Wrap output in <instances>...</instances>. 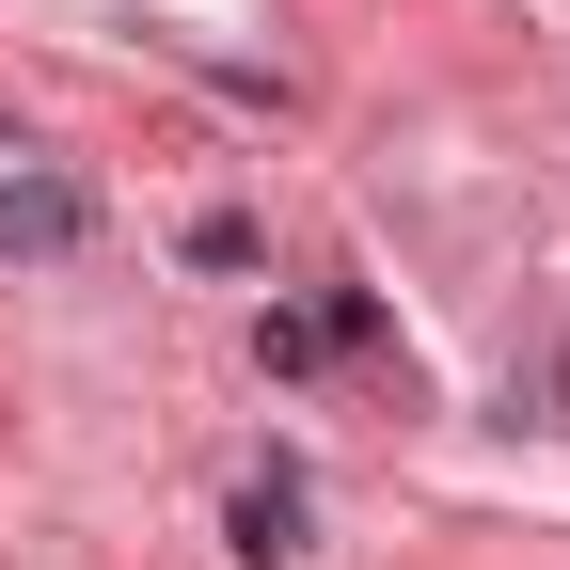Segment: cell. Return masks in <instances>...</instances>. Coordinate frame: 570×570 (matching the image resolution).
Listing matches in <instances>:
<instances>
[{
	"mask_svg": "<svg viewBox=\"0 0 570 570\" xmlns=\"http://www.w3.org/2000/svg\"><path fill=\"white\" fill-rule=\"evenodd\" d=\"M80 223H96V206L63 190V175H32V190H0V254H80Z\"/></svg>",
	"mask_w": 570,
	"mask_h": 570,
	"instance_id": "6da1fadb",
	"label": "cell"
},
{
	"mask_svg": "<svg viewBox=\"0 0 570 570\" xmlns=\"http://www.w3.org/2000/svg\"><path fill=\"white\" fill-rule=\"evenodd\" d=\"M238 554H302V491H285V475L238 491Z\"/></svg>",
	"mask_w": 570,
	"mask_h": 570,
	"instance_id": "7a4b0ae2",
	"label": "cell"
}]
</instances>
